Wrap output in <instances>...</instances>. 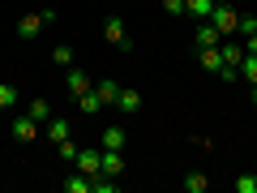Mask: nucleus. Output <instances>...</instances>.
I'll return each mask as SVG.
<instances>
[{"mask_svg":"<svg viewBox=\"0 0 257 193\" xmlns=\"http://www.w3.org/2000/svg\"><path fill=\"white\" fill-rule=\"evenodd\" d=\"M103 35H107V43H116L120 52H133V43H128V30H124V18L107 13V22H103Z\"/></svg>","mask_w":257,"mask_h":193,"instance_id":"f257e3e1","label":"nucleus"},{"mask_svg":"<svg viewBox=\"0 0 257 193\" xmlns=\"http://www.w3.org/2000/svg\"><path fill=\"white\" fill-rule=\"evenodd\" d=\"M210 22H214V30H219V35L227 39V35H236V22H240V13L231 9V5H214Z\"/></svg>","mask_w":257,"mask_h":193,"instance_id":"f03ea898","label":"nucleus"},{"mask_svg":"<svg viewBox=\"0 0 257 193\" xmlns=\"http://www.w3.org/2000/svg\"><path fill=\"white\" fill-rule=\"evenodd\" d=\"M52 18H56L52 9H39V13H26V18L18 22V35H22V39H35V35H39V30H43V26H47V22H52Z\"/></svg>","mask_w":257,"mask_h":193,"instance_id":"7ed1b4c3","label":"nucleus"},{"mask_svg":"<svg viewBox=\"0 0 257 193\" xmlns=\"http://www.w3.org/2000/svg\"><path fill=\"white\" fill-rule=\"evenodd\" d=\"M64 86H69V94L77 99V94H86L94 86V77L86 73V69H77V64H69V69H64Z\"/></svg>","mask_w":257,"mask_h":193,"instance_id":"20e7f679","label":"nucleus"},{"mask_svg":"<svg viewBox=\"0 0 257 193\" xmlns=\"http://www.w3.org/2000/svg\"><path fill=\"white\" fill-rule=\"evenodd\" d=\"M193 43H197V47H219L223 35L214 30V22H197V35H193Z\"/></svg>","mask_w":257,"mask_h":193,"instance_id":"39448f33","label":"nucleus"},{"mask_svg":"<svg viewBox=\"0 0 257 193\" xmlns=\"http://www.w3.org/2000/svg\"><path fill=\"white\" fill-rule=\"evenodd\" d=\"M13 138H18V142H35L39 138V120L35 116H18V120H13Z\"/></svg>","mask_w":257,"mask_h":193,"instance_id":"423d86ee","label":"nucleus"},{"mask_svg":"<svg viewBox=\"0 0 257 193\" xmlns=\"http://www.w3.org/2000/svg\"><path fill=\"white\" fill-rule=\"evenodd\" d=\"M99 163H103V150H77V172H86V176H94L99 172Z\"/></svg>","mask_w":257,"mask_h":193,"instance_id":"0eeeda50","label":"nucleus"},{"mask_svg":"<svg viewBox=\"0 0 257 193\" xmlns=\"http://www.w3.org/2000/svg\"><path fill=\"white\" fill-rule=\"evenodd\" d=\"M124 129H120V125H107V129H103V138H99V146L103 150H124Z\"/></svg>","mask_w":257,"mask_h":193,"instance_id":"6e6552de","label":"nucleus"},{"mask_svg":"<svg viewBox=\"0 0 257 193\" xmlns=\"http://www.w3.org/2000/svg\"><path fill=\"white\" fill-rule=\"evenodd\" d=\"M214 5H219V0H184V13H189V18H197V22H210Z\"/></svg>","mask_w":257,"mask_h":193,"instance_id":"1a4fd4ad","label":"nucleus"},{"mask_svg":"<svg viewBox=\"0 0 257 193\" xmlns=\"http://www.w3.org/2000/svg\"><path fill=\"white\" fill-rule=\"evenodd\" d=\"M94 90H99L103 108H116V99H120V82H116V77H103V82L94 86Z\"/></svg>","mask_w":257,"mask_h":193,"instance_id":"9d476101","label":"nucleus"},{"mask_svg":"<svg viewBox=\"0 0 257 193\" xmlns=\"http://www.w3.org/2000/svg\"><path fill=\"white\" fill-rule=\"evenodd\" d=\"M219 56H223V64H236V69H240V60H244V43L223 39V43H219Z\"/></svg>","mask_w":257,"mask_h":193,"instance_id":"9b49d317","label":"nucleus"},{"mask_svg":"<svg viewBox=\"0 0 257 193\" xmlns=\"http://www.w3.org/2000/svg\"><path fill=\"white\" fill-rule=\"evenodd\" d=\"M197 60H202V69H206V73H219V69H223L219 47H197Z\"/></svg>","mask_w":257,"mask_h":193,"instance_id":"f8f14e48","label":"nucleus"},{"mask_svg":"<svg viewBox=\"0 0 257 193\" xmlns=\"http://www.w3.org/2000/svg\"><path fill=\"white\" fill-rule=\"evenodd\" d=\"M99 172H103V176H120V172H124V159H120V150H103Z\"/></svg>","mask_w":257,"mask_h":193,"instance_id":"ddd939ff","label":"nucleus"},{"mask_svg":"<svg viewBox=\"0 0 257 193\" xmlns=\"http://www.w3.org/2000/svg\"><path fill=\"white\" fill-rule=\"evenodd\" d=\"M77 112H86V116H94V112H103V99H99V90H86V94H77Z\"/></svg>","mask_w":257,"mask_h":193,"instance_id":"4468645a","label":"nucleus"},{"mask_svg":"<svg viewBox=\"0 0 257 193\" xmlns=\"http://www.w3.org/2000/svg\"><path fill=\"white\" fill-rule=\"evenodd\" d=\"M69 133H73V125H69L64 116H52V120H47V138H52V142H64Z\"/></svg>","mask_w":257,"mask_h":193,"instance_id":"2eb2a0df","label":"nucleus"},{"mask_svg":"<svg viewBox=\"0 0 257 193\" xmlns=\"http://www.w3.org/2000/svg\"><path fill=\"white\" fill-rule=\"evenodd\" d=\"M64 193H90V176L86 172H69L64 176Z\"/></svg>","mask_w":257,"mask_h":193,"instance_id":"dca6fc26","label":"nucleus"},{"mask_svg":"<svg viewBox=\"0 0 257 193\" xmlns=\"http://www.w3.org/2000/svg\"><path fill=\"white\" fill-rule=\"evenodd\" d=\"M116 189H120L116 176H103V172H94V176H90V193H116Z\"/></svg>","mask_w":257,"mask_h":193,"instance_id":"f3484780","label":"nucleus"},{"mask_svg":"<svg viewBox=\"0 0 257 193\" xmlns=\"http://www.w3.org/2000/svg\"><path fill=\"white\" fill-rule=\"evenodd\" d=\"M26 116H35L39 125H47V120H52L56 112H52V103H47V99H35V103H30V108H26Z\"/></svg>","mask_w":257,"mask_h":193,"instance_id":"a211bd4d","label":"nucleus"},{"mask_svg":"<svg viewBox=\"0 0 257 193\" xmlns=\"http://www.w3.org/2000/svg\"><path fill=\"white\" fill-rule=\"evenodd\" d=\"M138 108H142V94H138V90H120L116 112H138Z\"/></svg>","mask_w":257,"mask_h":193,"instance_id":"6ab92c4d","label":"nucleus"},{"mask_svg":"<svg viewBox=\"0 0 257 193\" xmlns=\"http://www.w3.org/2000/svg\"><path fill=\"white\" fill-rule=\"evenodd\" d=\"M180 184H184V193H206V184H210V180H206L202 172H189Z\"/></svg>","mask_w":257,"mask_h":193,"instance_id":"aec40b11","label":"nucleus"},{"mask_svg":"<svg viewBox=\"0 0 257 193\" xmlns=\"http://www.w3.org/2000/svg\"><path fill=\"white\" fill-rule=\"evenodd\" d=\"M9 108H18V86L0 82V112H9Z\"/></svg>","mask_w":257,"mask_h":193,"instance_id":"412c9836","label":"nucleus"},{"mask_svg":"<svg viewBox=\"0 0 257 193\" xmlns=\"http://www.w3.org/2000/svg\"><path fill=\"white\" fill-rule=\"evenodd\" d=\"M231 189H236V193H257V176L253 172H240L236 180H231Z\"/></svg>","mask_w":257,"mask_h":193,"instance_id":"4be33fe9","label":"nucleus"},{"mask_svg":"<svg viewBox=\"0 0 257 193\" xmlns=\"http://www.w3.org/2000/svg\"><path fill=\"white\" fill-rule=\"evenodd\" d=\"M56 146H60V159H64V163H77V150H82V146H77L73 138H64V142H56Z\"/></svg>","mask_w":257,"mask_h":193,"instance_id":"5701e85b","label":"nucleus"},{"mask_svg":"<svg viewBox=\"0 0 257 193\" xmlns=\"http://www.w3.org/2000/svg\"><path fill=\"white\" fill-rule=\"evenodd\" d=\"M236 35H244V39H248V35H257V13H248V18H240V22H236Z\"/></svg>","mask_w":257,"mask_h":193,"instance_id":"b1692460","label":"nucleus"},{"mask_svg":"<svg viewBox=\"0 0 257 193\" xmlns=\"http://www.w3.org/2000/svg\"><path fill=\"white\" fill-rule=\"evenodd\" d=\"M52 60L60 64V69H69V64H73V47H64V43H60V47L52 52Z\"/></svg>","mask_w":257,"mask_h":193,"instance_id":"393cba45","label":"nucleus"},{"mask_svg":"<svg viewBox=\"0 0 257 193\" xmlns=\"http://www.w3.org/2000/svg\"><path fill=\"white\" fill-rule=\"evenodd\" d=\"M163 9L167 13H184V0H163Z\"/></svg>","mask_w":257,"mask_h":193,"instance_id":"a878e982","label":"nucleus"},{"mask_svg":"<svg viewBox=\"0 0 257 193\" xmlns=\"http://www.w3.org/2000/svg\"><path fill=\"white\" fill-rule=\"evenodd\" d=\"M244 56H257V35H248V39H244Z\"/></svg>","mask_w":257,"mask_h":193,"instance_id":"bb28decb","label":"nucleus"},{"mask_svg":"<svg viewBox=\"0 0 257 193\" xmlns=\"http://www.w3.org/2000/svg\"><path fill=\"white\" fill-rule=\"evenodd\" d=\"M253 103H257V82H253Z\"/></svg>","mask_w":257,"mask_h":193,"instance_id":"cd10ccee","label":"nucleus"},{"mask_svg":"<svg viewBox=\"0 0 257 193\" xmlns=\"http://www.w3.org/2000/svg\"><path fill=\"white\" fill-rule=\"evenodd\" d=\"M253 176H257V167H253Z\"/></svg>","mask_w":257,"mask_h":193,"instance_id":"c85d7f7f","label":"nucleus"}]
</instances>
